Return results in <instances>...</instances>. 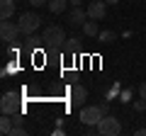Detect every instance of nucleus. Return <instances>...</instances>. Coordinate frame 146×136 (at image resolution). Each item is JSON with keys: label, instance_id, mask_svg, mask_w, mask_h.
<instances>
[{"label": "nucleus", "instance_id": "obj_1", "mask_svg": "<svg viewBox=\"0 0 146 136\" xmlns=\"http://www.w3.org/2000/svg\"><path fill=\"white\" fill-rule=\"evenodd\" d=\"M42 37H44V46H49V49H58V46L66 44V32L58 24H49Z\"/></svg>", "mask_w": 146, "mask_h": 136}, {"label": "nucleus", "instance_id": "obj_2", "mask_svg": "<svg viewBox=\"0 0 146 136\" xmlns=\"http://www.w3.org/2000/svg\"><path fill=\"white\" fill-rule=\"evenodd\" d=\"M119 131H122V124H119V119L112 117V114H105L102 119H100V124H98V134L100 136H117Z\"/></svg>", "mask_w": 146, "mask_h": 136}, {"label": "nucleus", "instance_id": "obj_3", "mask_svg": "<svg viewBox=\"0 0 146 136\" xmlns=\"http://www.w3.org/2000/svg\"><path fill=\"white\" fill-rule=\"evenodd\" d=\"M20 32L25 34V37H29V34H34L36 32V27L42 24V17L39 15H34V12H25V15H20Z\"/></svg>", "mask_w": 146, "mask_h": 136}, {"label": "nucleus", "instance_id": "obj_4", "mask_svg": "<svg viewBox=\"0 0 146 136\" xmlns=\"http://www.w3.org/2000/svg\"><path fill=\"white\" fill-rule=\"evenodd\" d=\"M102 110H100V105H93V107H80V121H83L85 126H98L100 119H102Z\"/></svg>", "mask_w": 146, "mask_h": 136}, {"label": "nucleus", "instance_id": "obj_5", "mask_svg": "<svg viewBox=\"0 0 146 136\" xmlns=\"http://www.w3.org/2000/svg\"><path fill=\"white\" fill-rule=\"evenodd\" d=\"M20 34H22V32H20V24L3 20V24H0V37H3V42L15 44V42H20Z\"/></svg>", "mask_w": 146, "mask_h": 136}, {"label": "nucleus", "instance_id": "obj_6", "mask_svg": "<svg viewBox=\"0 0 146 136\" xmlns=\"http://www.w3.org/2000/svg\"><path fill=\"white\" fill-rule=\"evenodd\" d=\"M0 112L3 114H17L20 112V97L15 92H5L0 100Z\"/></svg>", "mask_w": 146, "mask_h": 136}, {"label": "nucleus", "instance_id": "obj_7", "mask_svg": "<svg viewBox=\"0 0 146 136\" xmlns=\"http://www.w3.org/2000/svg\"><path fill=\"white\" fill-rule=\"evenodd\" d=\"M88 17L90 20H105V15H107V3L105 0H93V3H88Z\"/></svg>", "mask_w": 146, "mask_h": 136}, {"label": "nucleus", "instance_id": "obj_8", "mask_svg": "<svg viewBox=\"0 0 146 136\" xmlns=\"http://www.w3.org/2000/svg\"><path fill=\"white\" fill-rule=\"evenodd\" d=\"M68 97H71V107H83L85 100H88V88L85 85H73Z\"/></svg>", "mask_w": 146, "mask_h": 136}, {"label": "nucleus", "instance_id": "obj_9", "mask_svg": "<svg viewBox=\"0 0 146 136\" xmlns=\"http://www.w3.org/2000/svg\"><path fill=\"white\" fill-rule=\"evenodd\" d=\"M88 20H90V17H88V10H83V7L78 5V7H73V12L68 15V20H66V22L73 27V29H76V27H83Z\"/></svg>", "mask_w": 146, "mask_h": 136}, {"label": "nucleus", "instance_id": "obj_10", "mask_svg": "<svg viewBox=\"0 0 146 136\" xmlns=\"http://www.w3.org/2000/svg\"><path fill=\"white\" fill-rule=\"evenodd\" d=\"M15 15V0H0V17L10 20Z\"/></svg>", "mask_w": 146, "mask_h": 136}, {"label": "nucleus", "instance_id": "obj_11", "mask_svg": "<svg viewBox=\"0 0 146 136\" xmlns=\"http://www.w3.org/2000/svg\"><path fill=\"white\" fill-rule=\"evenodd\" d=\"M46 5H49V10H51V15H61V12L66 10L68 0H49Z\"/></svg>", "mask_w": 146, "mask_h": 136}, {"label": "nucleus", "instance_id": "obj_12", "mask_svg": "<svg viewBox=\"0 0 146 136\" xmlns=\"http://www.w3.org/2000/svg\"><path fill=\"white\" fill-rule=\"evenodd\" d=\"M83 34L85 37H98L100 34V27H98V20H90L83 24Z\"/></svg>", "mask_w": 146, "mask_h": 136}, {"label": "nucleus", "instance_id": "obj_13", "mask_svg": "<svg viewBox=\"0 0 146 136\" xmlns=\"http://www.w3.org/2000/svg\"><path fill=\"white\" fill-rule=\"evenodd\" d=\"M42 44H44V37H34V34H29V37L25 39V49H29V51H32V49H39Z\"/></svg>", "mask_w": 146, "mask_h": 136}, {"label": "nucleus", "instance_id": "obj_14", "mask_svg": "<svg viewBox=\"0 0 146 136\" xmlns=\"http://www.w3.org/2000/svg\"><path fill=\"white\" fill-rule=\"evenodd\" d=\"M12 114H3V119H0V131L3 134H10L12 126H15V119H10Z\"/></svg>", "mask_w": 146, "mask_h": 136}, {"label": "nucleus", "instance_id": "obj_15", "mask_svg": "<svg viewBox=\"0 0 146 136\" xmlns=\"http://www.w3.org/2000/svg\"><path fill=\"white\" fill-rule=\"evenodd\" d=\"M78 46H80V37H71V39H66V44H63V51H66V53H73Z\"/></svg>", "mask_w": 146, "mask_h": 136}, {"label": "nucleus", "instance_id": "obj_16", "mask_svg": "<svg viewBox=\"0 0 146 136\" xmlns=\"http://www.w3.org/2000/svg\"><path fill=\"white\" fill-rule=\"evenodd\" d=\"M98 39H100V42H102V44H110V42H112V39H115V34H112V32H110V29H102V32H100V34H98Z\"/></svg>", "mask_w": 146, "mask_h": 136}, {"label": "nucleus", "instance_id": "obj_17", "mask_svg": "<svg viewBox=\"0 0 146 136\" xmlns=\"http://www.w3.org/2000/svg\"><path fill=\"white\" fill-rule=\"evenodd\" d=\"M25 134H27V129L22 126V121H15V126H12L10 136H25Z\"/></svg>", "mask_w": 146, "mask_h": 136}, {"label": "nucleus", "instance_id": "obj_18", "mask_svg": "<svg viewBox=\"0 0 146 136\" xmlns=\"http://www.w3.org/2000/svg\"><path fill=\"white\" fill-rule=\"evenodd\" d=\"M134 110H136V112H144V110H146V100H144V97L134 102Z\"/></svg>", "mask_w": 146, "mask_h": 136}, {"label": "nucleus", "instance_id": "obj_19", "mask_svg": "<svg viewBox=\"0 0 146 136\" xmlns=\"http://www.w3.org/2000/svg\"><path fill=\"white\" fill-rule=\"evenodd\" d=\"M131 100V90H122V95H119V102H129Z\"/></svg>", "mask_w": 146, "mask_h": 136}, {"label": "nucleus", "instance_id": "obj_20", "mask_svg": "<svg viewBox=\"0 0 146 136\" xmlns=\"http://www.w3.org/2000/svg\"><path fill=\"white\" fill-rule=\"evenodd\" d=\"M119 95V85H112V90L107 92V100H112V97H117Z\"/></svg>", "mask_w": 146, "mask_h": 136}, {"label": "nucleus", "instance_id": "obj_21", "mask_svg": "<svg viewBox=\"0 0 146 136\" xmlns=\"http://www.w3.org/2000/svg\"><path fill=\"white\" fill-rule=\"evenodd\" d=\"M29 3H32V5H34V7H42V5H46L49 0H29Z\"/></svg>", "mask_w": 146, "mask_h": 136}, {"label": "nucleus", "instance_id": "obj_22", "mask_svg": "<svg viewBox=\"0 0 146 136\" xmlns=\"http://www.w3.org/2000/svg\"><path fill=\"white\" fill-rule=\"evenodd\" d=\"M139 97H144V100H146V83H141V85H139Z\"/></svg>", "mask_w": 146, "mask_h": 136}, {"label": "nucleus", "instance_id": "obj_23", "mask_svg": "<svg viewBox=\"0 0 146 136\" xmlns=\"http://www.w3.org/2000/svg\"><path fill=\"white\" fill-rule=\"evenodd\" d=\"M100 110H102V114H110V105L107 102H100Z\"/></svg>", "mask_w": 146, "mask_h": 136}, {"label": "nucleus", "instance_id": "obj_24", "mask_svg": "<svg viewBox=\"0 0 146 136\" xmlns=\"http://www.w3.org/2000/svg\"><path fill=\"white\" fill-rule=\"evenodd\" d=\"M68 3H71V5H73V7H78V5H80V3H83V0H68Z\"/></svg>", "mask_w": 146, "mask_h": 136}, {"label": "nucleus", "instance_id": "obj_25", "mask_svg": "<svg viewBox=\"0 0 146 136\" xmlns=\"http://www.w3.org/2000/svg\"><path fill=\"white\" fill-rule=\"evenodd\" d=\"M105 3H107V5H117V3H119V0H105Z\"/></svg>", "mask_w": 146, "mask_h": 136}]
</instances>
